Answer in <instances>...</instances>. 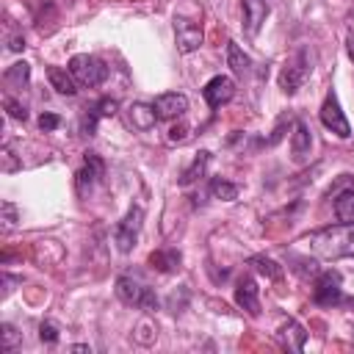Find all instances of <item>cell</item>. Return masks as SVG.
Instances as JSON below:
<instances>
[{"label": "cell", "mask_w": 354, "mask_h": 354, "mask_svg": "<svg viewBox=\"0 0 354 354\" xmlns=\"http://www.w3.org/2000/svg\"><path fill=\"white\" fill-rule=\"evenodd\" d=\"M116 296H119L127 307H138V310H144V313H155V310L160 307L158 293H155L149 285H144L141 279L130 277V274H122V277L116 279Z\"/></svg>", "instance_id": "2"}, {"label": "cell", "mask_w": 354, "mask_h": 354, "mask_svg": "<svg viewBox=\"0 0 354 354\" xmlns=\"http://www.w3.org/2000/svg\"><path fill=\"white\" fill-rule=\"evenodd\" d=\"M238 185L235 183H230V180H221V177H213L210 180V194L216 196V199H221V202H232V199H238Z\"/></svg>", "instance_id": "23"}, {"label": "cell", "mask_w": 354, "mask_h": 354, "mask_svg": "<svg viewBox=\"0 0 354 354\" xmlns=\"http://www.w3.org/2000/svg\"><path fill=\"white\" fill-rule=\"evenodd\" d=\"M8 50H14V53L25 50V39H22V36H14V39H8Z\"/></svg>", "instance_id": "32"}, {"label": "cell", "mask_w": 354, "mask_h": 354, "mask_svg": "<svg viewBox=\"0 0 354 354\" xmlns=\"http://www.w3.org/2000/svg\"><path fill=\"white\" fill-rule=\"evenodd\" d=\"M58 124H61V116L58 113H41L39 116V130H44V133H53Z\"/></svg>", "instance_id": "30"}, {"label": "cell", "mask_w": 354, "mask_h": 354, "mask_svg": "<svg viewBox=\"0 0 354 354\" xmlns=\"http://www.w3.org/2000/svg\"><path fill=\"white\" fill-rule=\"evenodd\" d=\"M3 105H6V113H8L11 119H19V122H25V119H28V108H25L22 102H17L14 97H6V100H3Z\"/></svg>", "instance_id": "26"}, {"label": "cell", "mask_w": 354, "mask_h": 354, "mask_svg": "<svg viewBox=\"0 0 354 354\" xmlns=\"http://www.w3.org/2000/svg\"><path fill=\"white\" fill-rule=\"evenodd\" d=\"M152 105H155L158 119H177L188 111V97L180 91H166V94H158Z\"/></svg>", "instance_id": "11"}, {"label": "cell", "mask_w": 354, "mask_h": 354, "mask_svg": "<svg viewBox=\"0 0 354 354\" xmlns=\"http://www.w3.org/2000/svg\"><path fill=\"white\" fill-rule=\"evenodd\" d=\"M39 340H41V343H55V340H58V329H55L50 321H41V326H39Z\"/></svg>", "instance_id": "31"}, {"label": "cell", "mask_w": 354, "mask_h": 354, "mask_svg": "<svg viewBox=\"0 0 354 354\" xmlns=\"http://www.w3.org/2000/svg\"><path fill=\"white\" fill-rule=\"evenodd\" d=\"M19 343H22V335H19L11 324H0V351L8 354V351H14Z\"/></svg>", "instance_id": "24"}, {"label": "cell", "mask_w": 354, "mask_h": 354, "mask_svg": "<svg viewBox=\"0 0 354 354\" xmlns=\"http://www.w3.org/2000/svg\"><path fill=\"white\" fill-rule=\"evenodd\" d=\"M313 61H315V55L310 53V47L296 50V53L288 58V64L282 66V72H279V88H282L285 94H296V91L301 88V83L310 77Z\"/></svg>", "instance_id": "3"}, {"label": "cell", "mask_w": 354, "mask_h": 354, "mask_svg": "<svg viewBox=\"0 0 354 354\" xmlns=\"http://www.w3.org/2000/svg\"><path fill=\"white\" fill-rule=\"evenodd\" d=\"M97 119H100V113H97L94 108H88V113H86V116L80 119V133L91 138V136L97 133Z\"/></svg>", "instance_id": "27"}, {"label": "cell", "mask_w": 354, "mask_h": 354, "mask_svg": "<svg viewBox=\"0 0 354 354\" xmlns=\"http://www.w3.org/2000/svg\"><path fill=\"white\" fill-rule=\"evenodd\" d=\"M0 210H3V230H11L17 224V205L14 202H3Z\"/></svg>", "instance_id": "29"}, {"label": "cell", "mask_w": 354, "mask_h": 354, "mask_svg": "<svg viewBox=\"0 0 354 354\" xmlns=\"http://www.w3.org/2000/svg\"><path fill=\"white\" fill-rule=\"evenodd\" d=\"M227 66H230L235 75H249V69H252L249 55H246L235 41H227Z\"/></svg>", "instance_id": "20"}, {"label": "cell", "mask_w": 354, "mask_h": 354, "mask_svg": "<svg viewBox=\"0 0 354 354\" xmlns=\"http://www.w3.org/2000/svg\"><path fill=\"white\" fill-rule=\"evenodd\" d=\"M47 80H50V86H53L58 94H64V97H75V94H77V80L72 77V72H66V69H61V66H50V69H47Z\"/></svg>", "instance_id": "17"}, {"label": "cell", "mask_w": 354, "mask_h": 354, "mask_svg": "<svg viewBox=\"0 0 354 354\" xmlns=\"http://www.w3.org/2000/svg\"><path fill=\"white\" fill-rule=\"evenodd\" d=\"M249 266H252L254 271L266 274L268 279H279V277H282V268H279L274 260H268V257H252V260H249Z\"/></svg>", "instance_id": "25"}, {"label": "cell", "mask_w": 354, "mask_h": 354, "mask_svg": "<svg viewBox=\"0 0 354 354\" xmlns=\"http://www.w3.org/2000/svg\"><path fill=\"white\" fill-rule=\"evenodd\" d=\"M102 171H105L102 158H100L97 152H86L83 166H80V171L75 174V188H77V194H80V196H86V194L94 188V183L102 177Z\"/></svg>", "instance_id": "8"}, {"label": "cell", "mask_w": 354, "mask_h": 354, "mask_svg": "<svg viewBox=\"0 0 354 354\" xmlns=\"http://www.w3.org/2000/svg\"><path fill=\"white\" fill-rule=\"evenodd\" d=\"M335 216L340 224H354V188H343L335 194V205H332Z\"/></svg>", "instance_id": "18"}, {"label": "cell", "mask_w": 354, "mask_h": 354, "mask_svg": "<svg viewBox=\"0 0 354 354\" xmlns=\"http://www.w3.org/2000/svg\"><path fill=\"white\" fill-rule=\"evenodd\" d=\"M28 80H30V64L17 61V64H11V66L6 69V83H8V86L22 88V86H28Z\"/></svg>", "instance_id": "22"}, {"label": "cell", "mask_w": 354, "mask_h": 354, "mask_svg": "<svg viewBox=\"0 0 354 354\" xmlns=\"http://www.w3.org/2000/svg\"><path fill=\"white\" fill-rule=\"evenodd\" d=\"M277 337L282 340L285 348H290V351H301V348H304V340H307V332H304L301 324H296V321H285V324L279 326Z\"/></svg>", "instance_id": "15"}, {"label": "cell", "mask_w": 354, "mask_h": 354, "mask_svg": "<svg viewBox=\"0 0 354 354\" xmlns=\"http://www.w3.org/2000/svg\"><path fill=\"white\" fill-rule=\"evenodd\" d=\"M202 94H205V102H207L210 108H221V105H227V102L235 97V83H232V77H227V75H216V77H210V80L205 83Z\"/></svg>", "instance_id": "9"}, {"label": "cell", "mask_w": 354, "mask_h": 354, "mask_svg": "<svg viewBox=\"0 0 354 354\" xmlns=\"http://www.w3.org/2000/svg\"><path fill=\"white\" fill-rule=\"evenodd\" d=\"M141 224H144V210L141 207H130L124 213V218L113 230V243H116L119 252H124V254L133 252V246L138 241V232H141Z\"/></svg>", "instance_id": "6"}, {"label": "cell", "mask_w": 354, "mask_h": 354, "mask_svg": "<svg viewBox=\"0 0 354 354\" xmlns=\"http://www.w3.org/2000/svg\"><path fill=\"white\" fill-rule=\"evenodd\" d=\"M241 8H243L246 30H249V33H257V30H260V25H263V22H266V17H268V6H266L263 0H243V3H241Z\"/></svg>", "instance_id": "16"}, {"label": "cell", "mask_w": 354, "mask_h": 354, "mask_svg": "<svg viewBox=\"0 0 354 354\" xmlns=\"http://www.w3.org/2000/svg\"><path fill=\"white\" fill-rule=\"evenodd\" d=\"M207 163H210V152H207V149H202V152H199V155L191 160V166L183 171V177H180V185H191L194 180H199V177L205 174Z\"/></svg>", "instance_id": "21"}, {"label": "cell", "mask_w": 354, "mask_h": 354, "mask_svg": "<svg viewBox=\"0 0 354 354\" xmlns=\"http://www.w3.org/2000/svg\"><path fill=\"white\" fill-rule=\"evenodd\" d=\"M180 263H183V254H180L177 249H158V252L149 254V266L158 268V271H163V274L177 271Z\"/></svg>", "instance_id": "19"}, {"label": "cell", "mask_w": 354, "mask_h": 354, "mask_svg": "<svg viewBox=\"0 0 354 354\" xmlns=\"http://www.w3.org/2000/svg\"><path fill=\"white\" fill-rule=\"evenodd\" d=\"M313 299H315V304H321V307H335V304L346 301V296H343V277H340V271H335V268L321 271V274L315 277Z\"/></svg>", "instance_id": "5"}, {"label": "cell", "mask_w": 354, "mask_h": 354, "mask_svg": "<svg viewBox=\"0 0 354 354\" xmlns=\"http://www.w3.org/2000/svg\"><path fill=\"white\" fill-rule=\"evenodd\" d=\"M346 53H348V58L354 61V30L346 33Z\"/></svg>", "instance_id": "34"}, {"label": "cell", "mask_w": 354, "mask_h": 354, "mask_svg": "<svg viewBox=\"0 0 354 354\" xmlns=\"http://www.w3.org/2000/svg\"><path fill=\"white\" fill-rule=\"evenodd\" d=\"M310 243V252L324 260H340L354 254V224H335L315 230L304 238Z\"/></svg>", "instance_id": "1"}, {"label": "cell", "mask_w": 354, "mask_h": 354, "mask_svg": "<svg viewBox=\"0 0 354 354\" xmlns=\"http://www.w3.org/2000/svg\"><path fill=\"white\" fill-rule=\"evenodd\" d=\"M91 108H94L100 116H113V113H116V108H119V102H116V100H111V97H102V100H97Z\"/></svg>", "instance_id": "28"}, {"label": "cell", "mask_w": 354, "mask_h": 354, "mask_svg": "<svg viewBox=\"0 0 354 354\" xmlns=\"http://www.w3.org/2000/svg\"><path fill=\"white\" fill-rule=\"evenodd\" d=\"M127 119L136 130H152L155 122H158V113H155V105H147V102H133L127 108Z\"/></svg>", "instance_id": "13"}, {"label": "cell", "mask_w": 354, "mask_h": 354, "mask_svg": "<svg viewBox=\"0 0 354 354\" xmlns=\"http://www.w3.org/2000/svg\"><path fill=\"white\" fill-rule=\"evenodd\" d=\"M310 147H313V136H310V127L304 122H296L293 124V133H290V152H293V160H304L310 155Z\"/></svg>", "instance_id": "14"}, {"label": "cell", "mask_w": 354, "mask_h": 354, "mask_svg": "<svg viewBox=\"0 0 354 354\" xmlns=\"http://www.w3.org/2000/svg\"><path fill=\"white\" fill-rule=\"evenodd\" d=\"M69 72L77 80V86H86V88H94V86L105 83V77H108V66L97 55H88V53L72 55L69 58Z\"/></svg>", "instance_id": "4"}, {"label": "cell", "mask_w": 354, "mask_h": 354, "mask_svg": "<svg viewBox=\"0 0 354 354\" xmlns=\"http://www.w3.org/2000/svg\"><path fill=\"white\" fill-rule=\"evenodd\" d=\"M235 304L249 315H260V288L252 277H241L235 285Z\"/></svg>", "instance_id": "12"}, {"label": "cell", "mask_w": 354, "mask_h": 354, "mask_svg": "<svg viewBox=\"0 0 354 354\" xmlns=\"http://www.w3.org/2000/svg\"><path fill=\"white\" fill-rule=\"evenodd\" d=\"M174 36H177L180 53H194V50H199V44H202V28H199L196 22L185 19V17H177V19H174Z\"/></svg>", "instance_id": "10"}, {"label": "cell", "mask_w": 354, "mask_h": 354, "mask_svg": "<svg viewBox=\"0 0 354 354\" xmlns=\"http://www.w3.org/2000/svg\"><path fill=\"white\" fill-rule=\"evenodd\" d=\"M185 133H188L185 127H171V130H169V141H183Z\"/></svg>", "instance_id": "33"}, {"label": "cell", "mask_w": 354, "mask_h": 354, "mask_svg": "<svg viewBox=\"0 0 354 354\" xmlns=\"http://www.w3.org/2000/svg\"><path fill=\"white\" fill-rule=\"evenodd\" d=\"M321 124H324L326 130H332L337 138H348V136H351V124H348V119H346V113H343V108H340L335 91H326V97H324V105H321Z\"/></svg>", "instance_id": "7"}]
</instances>
